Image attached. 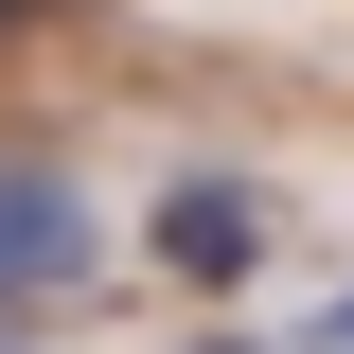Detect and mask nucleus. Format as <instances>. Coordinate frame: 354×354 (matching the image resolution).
Listing matches in <instances>:
<instances>
[{
  "mask_svg": "<svg viewBox=\"0 0 354 354\" xmlns=\"http://www.w3.org/2000/svg\"><path fill=\"white\" fill-rule=\"evenodd\" d=\"M18 18H53V0H0V36H18Z\"/></svg>",
  "mask_w": 354,
  "mask_h": 354,
  "instance_id": "4",
  "label": "nucleus"
},
{
  "mask_svg": "<svg viewBox=\"0 0 354 354\" xmlns=\"http://www.w3.org/2000/svg\"><path fill=\"white\" fill-rule=\"evenodd\" d=\"M266 248H283V195H266V177H230V160H195V177H160V195H142V266H160L177 301H248Z\"/></svg>",
  "mask_w": 354,
  "mask_h": 354,
  "instance_id": "2",
  "label": "nucleus"
},
{
  "mask_svg": "<svg viewBox=\"0 0 354 354\" xmlns=\"http://www.w3.org/2000/svg\"><path fill=\"white\" fill-rule=\"evenodd\" d=\"M106 283V195L53 142H0V319H53Z\"/></svg>",
  "mask_w": 354,
  "mask_h": 354,
  "instance_id": "1",
  "label": "nucleus"
},
{
  "mask_svg": "<svg viewBox=\"0 0 354 354\" xmlns=\"http://www.w3.org/2000/svg\"><path fill=\"white\" fill-rule=\"evenodd\" d=\"M301 354H354V283H337V301H319V319H301Z\"/></svg>",
  "mask_w": 354,
  "mask_h": 354,
  "instance_id": "3",
  "label": "nucleus"
},
{
  "mask_svg": "<svg viewBox=\"0 0 354 354\" xmlns=\"http://www.w3.org/2000/svg\"><path fill=\"white\" fill-rule=\"evenodd\" d=\"M0 354H18V319H0Z\"/></svg>",
  "mask_w": 354,
  "mask_h": 354,
  "instance_id": "5",
  "label": "nucleus"
}]
</instances>
